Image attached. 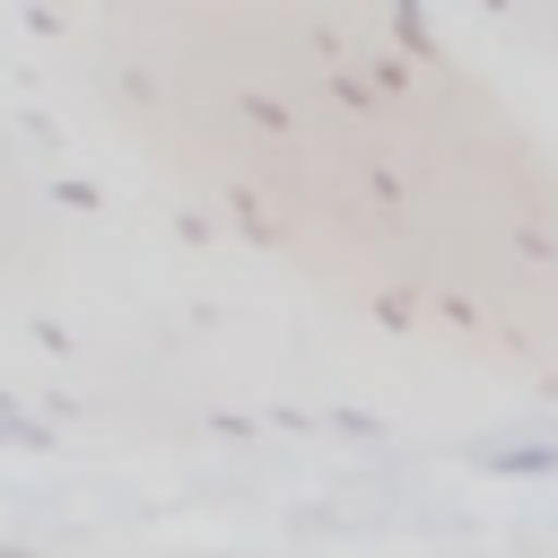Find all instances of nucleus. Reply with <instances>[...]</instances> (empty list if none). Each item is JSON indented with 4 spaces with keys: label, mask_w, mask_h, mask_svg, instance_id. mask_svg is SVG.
<instances>
[{
    "label": "nucleus",
    "mask_w": 558,
    "mask_h": 558,
    "mask_svg": "<svg viewBox=\"0 0 558 558\" xmlns=\"http://www.w3.org/2000/svg\"><path fill=\"white\" fill-rule=\"evenodd\" d=\"M471 462L497 471V480H558V436L549 445H532V436L523 445H471Z\"/></svg>",
    "instance_id": "1"
},
{
    "label": "nucleus",
    "mask_w": 558,
    "mask_h": 558,
    "mask_svg": "<svg viewBox=\"0 0 558 558\" xmlns=\"http://www.w3.org/2000/svg\"><path fill=\"white\" fill-rule=\"evenodd\" d=\"M0 445H26V453H44V445H52V427H44V418H26V410L0 392Z\"/></svg>",
    "instance_id": "2"
},
{
    "label": "nucleus",
    "mask_w": 558,
    "mask_h": 558,
    "mask_svg": "<svg viewBox=\"0 0 558 558\" xmlns=\"http://www.w3.org/2000/svg\"><path fill=\"white\" fill-rule=\"evenodd\" d=\"M331 427H340V436H349V445H375V436H384V427H375V418H366V410H340V418H331Z\"/></svg>",
    "instance_id": "3"
},
{
    "label": "nucleus",
    "mask_w": 558,
    "mask_h": 558,
    "mask_svg": "<svg viewBox=\"0 0 558 558\" xmlns=\"http://www.w3.org/2000/svg\"><path fill=\"white\" fill-rule=\"evenodd\" d=\"M0 558H26V549H9V541H0Z\"/></svg>",
    "instance_id": "4"
}]
</instances>
